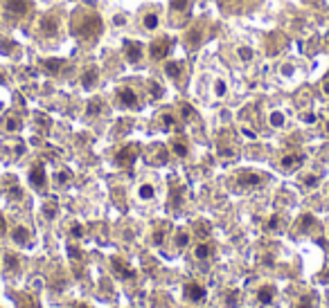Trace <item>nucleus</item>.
<instances>
[{
    "label": "nucleus",
    "instance_id": "nucleus-37",
    "mask_svg": "<svg viewBox=\"0 0 329 308\" xmlns=\"http://www.w3.org/2000/svg\"><path fill=\"white\" fill-rule=\"evenodd\" d=\"M239 304V292H230L228 295V308H235Z\"/></svg>",
    "mask_w": 329,
    "mask_h": 308
},
{
    "label": "nucleus",
    "instance_id": "nucleus-19",
    "mask_svg": "<svg viewBox=\"0 0 329 308\" xmlns=\"http://www.w3.org/2000/svg\"><path fill=\"white\" fill-rule=\"evenodd\" d=\"M194 257L198 259V261H207V259L212 257V245L205 243V241H203V243H198L194 248Z\"/></svg>",
    "mask_w": 329,
    "mask_h": 308
},
{
    "label": "nucleus",
    "instance_id": "nucleus-12",
    "mask_svg": "<svg viewBox=\"0 0 329 308\" xmlns=\"http://www.w3.org/2000/svg\"><path fill=\"white\" fill-rule=\"evenodd\" d=\"M135 151H138L135 146H127V148H122V151H120L118 156H115V162H118L120 167H129V165H131V162L135 160Z\"/></svg>",
    "mask_w": 329,
    "mask_h": 308
},
{
    "label": "nucleus",
    "instance_id": "nucleus-25",
    "mask_svg": "<svg viewBox=\"0 0 329 308\" xmlns=\"http://www.w3.org/2000/svg\"><path fill=\"white\" fill-rule=\"evenodd\" d=\"M268 122H270V126L282 128V126H284V115L280 113V110H273V113L268 115Z\"/></svg>",
    "mask_w": 329,
    "mask_h": 308
},
{
    "label": "nucleus",
    "instance_id": "nucleus-34",
    "mask_svg": "<svg viewBox=\"0 0 329 308\" xmlns=\"http://www.w3.org/2000/svg\"><path fill=\"white\" fill-rule=\"evenodd\" d=\"M68 180H70V173H68L66 169H64V171H59V173L54 176V182H57V185H66Z\"/></svg>",
    "mask_w": 329,
    "mask_h": 308
},
{
    "label": "nucleus",
    "instance_id": "nucleus-22",
    "mask_svg": "<svg viewBox=\"0 0 329 308\" xmlns=\"http://www.w3.org/2000/svg\"><path fill=\"white\" fill-rule=\"evenodd\" d=\"M101 108H104L101 99H90L88 106H86V115H88V117H97V115L101 113Z\"/></svg>",
    "mask_w": 329,
    "mask_h": 308
},
{
    "label": "nucleus",
    "instance_id": "nucleus-41",
    "mask_svg": "<svg viewBox=\"0 0 329 308\" xmlns=\"http://www.w3.org/2000/svg\"><path fill=\"white\" fill-rule=\"evenodd\" d=\"M5 229H7V223H5V218L0 216V234H5Z\"/></svg>",
    "mask_w": 329,
    "mask_h": 308
},
{
    "label": "nucleus",
    "instance_id": "nucleus-8",
    "mask_svg": "<svg viewBox=\"0 0 329 308\" xmlns=\"http://www.w3.org/2000/svg\"><path fill=\"white\" fill-rule=\"evenodd\" d=\"M140 27H142L144 32H156L158 27H160V14L153 12V9H144V12L140 14Z\"/></svg>",
    "mask_w": 329,
    "mask_h": 308
},
{
    "label": "nucleus",
    "instance_id": "nucleus-3",
    "mask_svg": "<svg viewBox=\"0 0 329 308\" xmlns=\"http://www.w3.org/2000/svg\"><path fill=\"white\" fill-rule=\"evenodd\" d=\"M3 9L9 21H21V18H25L27 14H30L32 3L30 0H5Z\"/></svg>",
    "mask_w": 329,
    "mask_h": 308
},
{
    "label": "nucleus",
    "instance_id": "nucleus-14",
    "mask_svg": "<svg viewBox=\"0 0 329 308\" xmlns=\"http://www.w3.org/2000/svg\"><path fill=\"white\" fill-rule=\"evenodd\" d=\"M12 239H14V243H18V245H27L30 243V229H27L25 225H18V227H14Z\"/></svg>",
    "mask_w": 329,
    "mask_h": 308
},
{
    "label": "nucleus",
    "instance_id": "nucleus-43",
    "mask_svg": "<svg viewBox=\"0 0 329 308\" xmlns=\"http://www.w3.org/2000/svg\"><path fill=\"white\" fill-rule=\"evenodd\" d=\"M75 308H90V306H86V304H75Z\"/></svg>",
    "mask_w": 329,
    "mask_h": 308
},
{
    "label": "nucleus",
    "instance_id": "nucleus-17",
    "mask_svg": "<svg viewBox=\"0 0 329 308\" xmlns=\"http://www.w3.org/2000/svg\"><path fill=\"white\" fill-rule=\"evenodd\" d=\"M302 162H304V156H300V153H291V156H284L282 158V167H284V169H298Z\"/></svg>",
    "mask_w": 329,
    "mask_h": 308
},
{
    "label": "nucleus",
    "instance_id": "nucleus-28",
    "mask_svg": "<svg viewBox=\"0 0 329 308\" xmlns=\"http://www.w3.org/2000/svg\"><path fill=\"white\" fill-rule=\"evenodd\" d=\"M164 234H167V223H164V225H158V227H156V232H153V243H156V245H162Z\"/></svg>",
    "mask_w": 329,
    "mask_h": 308
},
{
    "label": "nucleus",
    "instance_id": "nucleus-24",
    "mask_svg": "<svg viewBox=\"0 0 329 308\" xmlns=\"http://www.w3.org/2000/svg\"><path fill=\"white\" fill-rule=\"evenodd\" d=\"M160 126L164 128V131H172V128L176 126V117H174L172 113H164V115H160Z\"/></svg>",
    "mask_w": 329,
    "mask_h": 308
},
{
    "label": "nucleus",
    "instance_id": "nucleus-15",
    "mask_svg": "<svg viewBox=\"0 0 329 308\" xmlns=\"http://www.w3.org/2000/svg\"><path fill=\"white\" fill-rule=\"evenodd\" d=\"M273 297H275V288L273 286H262L257 290V301L259 304H264V306L273 304Z\"/></svg>",
    "mask_w": 329,
    "mask_h": 308
},
{
    "label": "nucleus",
    "instance_id": "nucleus-9",
    "mask_svg": "<svg viewBox=\"0 0 329 308\" xmlns=\"http://www.w3.org/2000/svg\"><path fill=\"white\" fill-rule=\"evenodd\" d=\"M237 185L244 187V189H253V187L262 185V176H259V173H253V171H244V173H239V178H237Z\"/></svg>",
    "mask_w": 329,
    "mask_h": 308
},
{
    "label": "nucleus",
    "instance_id": "nucleus-35",
    "mask_svg": "<svg viewBox=\"0 0 329 308\" xmlns=\"http://www.w3.org/2000/svg\"><path fill=\"white\" fill-rule=\"evenodd\" d=\"M9 198H12V200H21L23 198V189H21V187L14 185L12 189H9Z\"/></svg>",
    "mask_w": 329,
    "mask_h": 308
},
{
    "label": "nucleus",
    "instance_id": "nucleus-33",
    "mask_svg": "<svg viewBox=\"0 0 329 308\" xmlns=\"http://www.w3.org/2000/svg\"><path fill=\"white\" fill-rule=\"evenodd\" d=\"M296 308H313V297H311V295H304L302 299L298 301Z\"/></svg>",
    "mask_w": 329,
    "mask_h": 308
},
{
    "label": "nucleus",
    "instance_id": "nucleus-40",
    "mask_svg": "<svg viewBox=\"0 0 329 308\" xmlns=\"http://www.w3.org/2000/svg\"><path fill=\"white\" fill-rule=\"evenodd\" d=\"M304 122H307V124H313V122H316V115H313V113H309V115H304Z\"/></svg>",
    "mask_w": 329,
    "mask_h": 308
},
{
    "label": "nucleus",
    "instance_id": "nucleus-7",
    "mask_svg": "<svg viewBox=\"0 0 329 308\" xmlns=\"http://www.w3.org/2000/svg\"><path fill=\"white\" fill-rule=\"evenodd\" d=\"M183 295H185V299L192 301V304H203L207 292H205V288H203L201 283L190 281V283H185V288H183Z\"/></svg>",
    "mask_w": 329,
    "mask_h": 308
},
{
    "label": "nucleus",
    "instance_id": "nucleus-27",
    "mask_svg": "<svg viewBox=\"0 0 329 308\" xmlns=\"http://www.w3.org/2000/svg\"><path fill=\"white\" fill-rule=\"evenodd\" d=\"M226 93H228V84H226L224 79H216L214 81V97H226Z\"/></svg>",
    "mask_w": 329,
    "mask_h": 308
},
{
    "label": "nucleus",
    "instance_id": "nucleus-30",
    "mask_svg": "<svg viewBox=\"0 0 329 308\" xmlns=\"http://www.w3.org/2000/svg\"><path fill=\"white\" fill-rule=\"evenodd\" d=\"M5 268H7L9 272H14L18 268V259L14 257V254H5Z\"/></svg>",
    "mask_w": 329,
    "mask_h": 308
},
{
    "label": "nucleus",
    "instance_id": "nucleus-39",
    "mask_svg": "<svg viewBox=\"0 0 329 308\" xmlns=\"http://www.w3.org/2000/svg\"><path fill=\"white\" fill-rule=\"evenodd\" d=\"M304 185H307V187H316L318 185V178L316 176H304Z\"/></svg>",
    "mask_w": 329,
    "mask_h": 308
},
{
    "label": "nucleus",
    "instance_id": "nucleus-6",
    "mask_svg": "<svg viewBox=\"0 0 329 308\" xmlns=\"http://www.w3.org/2000/svg\"><path fill=\"white\" fill-rule=\"evenodd\" d=\"M115 97H118V104L124 106V108H138V106H140L138 93H135L131 86H122V88H118Z\"/></svg>",
    "mask_w": 329,
    "mask_h": 308
},
{
    "label": "nucleus",
    "instance_id": "nucleus-23",
    "mask_svg": "<svg viewBox=\"0 0 329 308\" xmlns=\"http://www.w3.org/2000/svg\"><path fill=\"white\" fill-rule=\"evenodd\" d=\"M190 3H192V0H169V5H172V12H176V14L187 12V9H190Z\"/></svg>",
    "mask_w": 329,
    "mask_h": 308
},
{
    "label": "nucleus",
    "instance_id": "nucleus-42",
    "mask_svg": "<svg viewBox=\"0 0 329 308\" xmlns=\"http://www.w3.org/2000/svg\"><path fill=\"white\" fill-rule=\"evenodd\" d=\"M322 90H325V93H327V95H329V79H327V81H325V86H322Z\"/></svg>",
    "mask_w": 329,
    "mask_h": 308
},
{
    "label": "nucleus",
    "instance_id": "nucleus-20",
    "mask_svg": "<svg viewBox=\"0 0 329 308\" xmlns=\"http://www.w3.org/2000/svg\"><path fill=\"white\" fill-rule=\"evenodd\" d=\"M21 126H23V122H21V117H18V115H7V117H5V131H7V133L21 131Z\"/></svg>",
    "mask_w": 329,
    "mask_h": 308
},
{
    "label": "nucleus",
    "instance_id": "nucleus-32",
    "mask_svg": "<svg viewBox=\"0 0 329 308\" xmlns=\"http://www.w3.org/2000/svg\"><path fill=\"white\" fill-rule=\"evenodd\" d=\"M187 243H190V234H187V232H178L176 234V248H187Z\"/></svg>",
    "mask_w": 329,
    "mask_h": 308
},
{
    "label": "nucleus",
    "instance_id": "nucleus-38",
    "mask_svg": "<svg viewBox=\"0 0 329 308\" xmlns=\"http://www.w3.org/2000/svg\"><path fill=\"white\" fill-rule=\"evenodd\" d=\"M268 229H275V232H278L280 229V216H273V218L268 220Z\"/></svg>",
    "mask_w": 329,
    "mask_h": 308
},
{
    "label": "nucleus",
    "instance_id": "nucleus-16",
    "mask_svg": "<svg viewBox=\"0 0 329 308\" xmlns=\"http://www.w3.org/2000/svg\"><path fill=\"white\" fill-rule=\"evenodd\" d=\"M162 72H164V76L176 81V79H181V74H183V65L178 63V61H172V63H164Z\"/></svg>",
    "mask_w": 329,
    "mask_h": 308
},
{
    "label": "nucleus",
    "instance_id": "nucleus-36",
    "mask_svg": "<svg viewBox=\"0 0 329 308\" xmlns=\"http://www.w3.org/2000/svg\"><path fill=\"white\" fill-rule=\"evenodd\" d=\"M70 234H72V237H75V239H81V234H84V229H81V225H79V223H72Z\"/></svg>",
    "mask_w": 329,
    "mask_h": 308
},
{
    "label": "nucleus",
    "instance_id": "nucleus-11",
    "mask_svg": "<svg viewBox=\"0 0 329 308\" xmlns=\"http://www.w3.org/2000/svg\"><path fill=\"white\" fill-rule=\"evenodd\" d=\"M99 79V70L95 68V65H88V68L84 70V74H81V86L84 88H93L95 84H97Z\"/></svg>",
    "mask_w": 329,
    "mask_h": 308
},
{
    "label": "nucleus",
    "instance_id": "nucleus-21",
    "mask_svg": "<svg viewBox=\"0 0 329 308\" xmlns=\"http://www.w3.org/2000/svg\"><path fill=\"white\" fill-rule=\"evenodd\" d=\"M138 196H140V200H153V196H156V189H153V185L144 182V185H140Z\"/></svg>",
    "mask_w": 329,
    "mask_h": 308
},
{
    "label": "nucleus",
    "instance_id": "nucleus-31",
    "mask_svg": "<svg viewBox=\"0 0 329 308\" xmlns=\"http://www.w3.org/2000/svg\"><path fill=\"white\" fill-rule=\"evenodd\" d=\"M43 65L47 68V72H50V74H54V72H59L61 68H64V61H45Z\"/></svg>",
    "mask_w": 329,
    "mask_h": 308
},
{
    "label": "nucleus",
    "instance_id": "nucleus-2",
    "mask_svg": "<svg viewBox=\"0 0 329 308\" xmlns=\"http://www.w3.org/2000/svg\"><path fill=\"white\" fill-rule=\"evenodd\" d=\"M59 27H61L59 12H50V14H45V16H41V21H38V25H36V34L41 38H45V41H50V38H57Z\"/></svg>",
    "mask_w": 329,
    "mask_h": 308
},
{
    "label": "nucleus",
    "instance_id": "nucleus-18",
    "mask_svg": "<svg viewBox=\"0 0 329 308\" xmlns=\"http://www.w3.org/2000/svg\"><path fill=\"white\" fill-rule=\"evenodd\" d=\"M235 54H237V59H239L241 63H250V61L255 59V50L253 47H248V45H239L235 50Z\"/></svg>",
    "mask_w": 329,
    "mask_h": 308
},
{
    "label": "nucleus",
    "instance_id": "nucleus-26",
    "mask_svg": "<svg viewBox=\"0 0 329 308\" xmlns=\"http://www.w3.org/2000/svg\"><path fill=\"white\" fill-rule=\"evenodd\" d=\"M172 148H174V153H176L178 158H185L187 156V142H183V139H174Z\"/></svg>",
    "mask_w": 329,
    "mask_h": 308
},
{
    "label": "nucleus",
    "instance_id": "nucleus-13",
    "mask_svg": "<svg viewBox=\"0 0 329 308\" xmlns=\"http://www.w3.org/2000/svg\"><path fill=\"white\" fill-rule=\"evenodd\" d=\"M111 266H113V270L118 272L122 279H133L135 277V272L131 270V268L122 263V259H111Z\"/></svg>",
    "mask_w": 329,
    "mask_h": 308
},
{
    "label": "nucleus",
    "instance_id": "nucleus-29",
    "mask_svg": "<svg viewBox=\"0 0 329 308\" xmlns=\"http://www.w3.org/2000/svg\"><path fill=\"white\" fill-rule=\"evenodd\" d=\"M43 216H45L47 220H52L57 216V203H45L43 205Z\"/></svg>",
    "mask_w": 329,
    "mask_h": 308
},
{
    "label": "nucleus",
    "instance_id": "nucleus-10",
    "mask_svg": "<svg viewBox=\"0 0 329 308\" xmlns=\"http://www.w3.org/2000/svg\"><path fill=\"white\" fill-rule=\"evenodd\" d=\"M30 182H32V187H36V189H43V187H45V167H43L41 162L32 165V169H30Z\"/></svg>",
    "mask_w": 329,
    "mask_h": 308
},
{
    "label": "nucleus",
    "instance_id": "nucleus-4",
    "mask_svg": "<svg viewBox=\"0 0 329 308\" xmlns=\"http://www.w3.org/2000/svg\"><path fill=\"white\" fill-rule=\"evenodd\" d=\"M172 47H174V41L172 38H164V36H160V38H156V41L149 45V56H151V61H164V56L172 52Z\"/></svg>",
    "mask_w": 329,
    "mask_h": 308
},
{
    "label": "nucleus",
    "instance_id": "nucleus-5",
    "mask_svg": "<svg viewBox=\"0 0 329 308\" xmlns=\"http://www.w3.org/2000/svg\"><path fill=\"white\" fill-rule=\"evenodd\" d=\"M122 54L129 63H140L144 59V45L138 41H127L122 45Z\"/></svg>",
    "mask_w": 329,
    "mask_h": 308
},
{
    "label": "nucleus",
    "instance_id": "nucleus-44",
    "mask_svg": "<svg viewBox=\"0 0 329 308\" xmlns=\"http://www.w3.org/2000/svg\"><path fill=\"white\" fill-rule=\"evenodd\" d=\"M0 84H5V74H3V72H0Z\"/></svg>",
    "mask_w": 329,
    "mask_h": 308
},
{
    "label": "nucleus",
    "instance_id": "nucleus-1",
    "mask_svg": "<svg viewBox=\"0 0 329 308\" xmlns=\"http://www.w3.org/2000/svg\"><path fill=\"white\" fill-rule=\"evenodd\" d=\"M101 30H104L101 18L95 12H77L72 18V34H77L84 41H95L101 34Z\"/></svg>",
    "mask_w": 329,
    "mask_h": 308
}]
</instances>
